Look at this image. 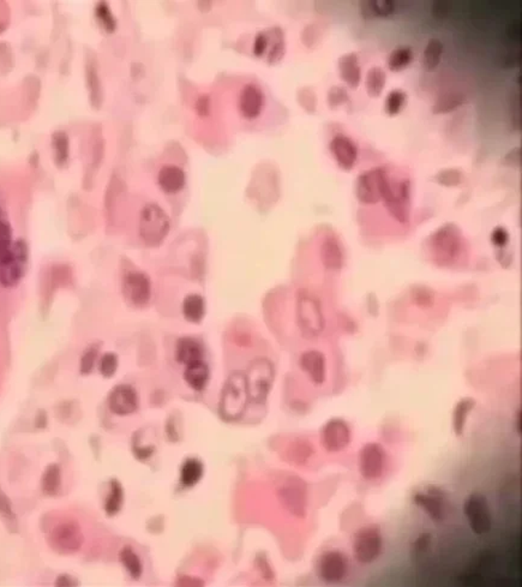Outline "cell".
I'll list each match as a JSON object with an SVG mask.
<instances>
[{
  "label": "cell",
  "instance_id": "cell-1",
  "mask_svg": "<svg viewBox=\"0 0 522 587\" xmlns=\"http://www.w3.org/2000/svg\"><path fill=\"white\" fill-rule=\"evenodd\" d=\"M465 238L458 225L449 223L440 226L427 238V254L440 267H451L465 251Z\"/></svg>",
  "mask_w": 522,
  "mask_h": 587
},
{
  "label": "cell",
  "instance_id": "cell-2",
  "mask_svg": "<svg viewBox=\"0 0 522 587\" xmlns=\"http://www.w3.org/2000/svg\"><path fill=\"white\" fill-rule=\"evenodd\" d=\"M381 200L391 218L401 225H407L411 216V182L409 178H393L388 169L381 179Z\"/></svg>",
  "mask_w": 522,
  "mask_h": 587
},
{
  "label": "cell",
  "instance_id": "cell-3",
  "mask_svg": "<svg viewBox=\"0 0 522 587\" xmlns=\"http://www.w3.org/2000/svg\"><path fill=\"white\" fill-rule=\"evenodd\" d=\"M249 400L245 373L241 371L232 373L223 384L218 407L220 416L228 422L241 419L245 413Z\"/></svg>",
  "mask_w": 522,
  "mask_h": 587
},
{
  "label": "cell",
  "instance_id": "cell-4",
  "mask_svg": "<svg viewBox=\"0 0 522 587\" xmlns=\"http://www.w3.org/2000/svg\"><path fill=\"white\" fill-rule=\"evenodd\" d=\"M169 228V216L158 203L150 202L142 208L138 232L147 246H159L167 237Z\"/></svg>",
  "mask_w": 522,
  "mask_h": 587
},
{
  "label": "cell",
  "instance_id": "cell-5",
  "mask_svg": "<svg viewBox=\"0 0 522 587\" xmlns=\"http://www.w3.org/2000/svg\"><path fill=\"white\" fill-rule=\"evenodd\" d=\"M297 322L305 337H316L324 329L322 305L308 290L297 293Z\"/></svg>",
  "mask_w": 522,
  "mask_h": 587
},
{
  "label": "cell",
  "instance_id": "cell-6",
  "mask_svg": "<svg viewBox=\"0 0 522 587\" xmlns=\"http://www.w3.org/2000/svg\"><path fill=\"white\" fill-rule=\"evenodd\" d=\"M47 542L60 555H73L81 550L84 537L78 523L75 520H60L47 532Z\"/></svg>",
  "mask_w": 522,
  "mask_h": 587
},
{
  "label": "cell",
  "instance_id": "cell-7",
  "mask_svg": "<svg viewBox=\"0 0 522 587\" xmlns=\"http://www.w3.org/2000/svg\"><path fill=\"white\" fill-rule=\"evenodd\" d=\"M274 365L267 358H257L249 365L245 378L251 401L256 404H262L267 400L274 383Z\"/></svg>",
  "mask_w": 522,
  "mask_h": 587
},
{
  "label": "cell",
  "instance_id": "cell-8",
  "mask_svg": "<svg viewBox=\"0 0 522 587\" xmlns=\"http://www.w3.org/2000/svg\"><path fill=\"white\" fill-rule=\"evenodd\" d=\"M353 555L362 565H370L381 556L383 551V537L381 530L370 525L359 528L353 536Z\"/></svg>",
  "mask_w": 522,
  "mask_h": 587
},
{
  "label": "cell",
  "instance_id": "cell-9",
  "mask_svg": "<svg viewBox=\"0 0 522 587\" xmlns=\"http://www.w3.org/2000/svg\"><path fill=\"white\" fill-rule=\"evenodd\" d=\"M122 293L127 304L133 308H145L151 298L149 277L137 269L125 270L122 275Z\"/></svg>",
  "mask_w": 522,
  "mask_h": 587
},
{
  "label": "cell",
  "instance_id": "cell-10",
  "mask_svg": "<svg viewBox=\"0 0 522 587\" xmlns=\"http://www.w3.org/2000/svg\"><path fill=\"white\" fill-rule=\"evenodd\" d=\"M465 514L467 518L469 528L478 536H484L491 531L492 516H491L489 501L481 494H472L465 502Z\"/></svg>",
  "mask_w": 522,
  "mask_h": 587
},
{
  "label": "cell",
  "instance_id": "cell-11",
  "mask_svg": "<svg viewBox=\"0 0 522 587\" xmlns=\"http://www.w3.org/2000/svg\"><path fill=\"white\" fill-rule=\"evenodd\" d=\"M347 570L348 560L347 556L344 555L341 551H326L318 559V577L322 579L324 583H340L341 580L345 578Z\"/></svg>",
  "mask_w": 522,
  "mask_h": 587
},
{
  "label": "cell",
  "instance_id": "cell-12",
  "mask_svg": "<svg viewBox=\"0 0 522 587\" xmlns=\"http://www.w3.org/2000/svg\"><path fill=\"white\" fill-rule=\"evenodd\" d=\"M386 465V451L378 443H368L359 453V469L366 481L381 478Z\"/></svg>",
  "mask_w": 522,
  "mask_h": 587
},
{
  "label": "cell",
  "instance_id": "cell-13",
  "mask_svg": "<svg viewBox=\"0 0 522 587\" xmlns=\"http://www.w3.org/2000/svg\"><path fill=\"white\" fill-rule=\"evenodd\" d=\"M384 167L363 172L355 182V196L363 205H376L381 201V179Z\"/></svg>",
  "mask_w": 522,
  "mask_h": 587
},
{
  "label": "cell",
  "instance_id": "cell-14",
  "mask_svg": "<svg viewBox=\"0 0 522 587\" xmlns=\"http://www.w3.org/2000/svg\"><path fill=\"white\" fill-rule=\"evenodd\" d=\"M107 405L112 413L117 416H129L135 413L140 406V399L136 389L130 384H118L109 391Z\"/></svg>",
  "mask_w": 522,
  "mask_h": 587
},
{
  "label": "cell",
  "instance_id": "cell-15",
  "mask_svg": "<svg viewBox=\"0 0 522 587\" xmlns=\"http://www.w3.org/2000/svg\"><path fill=\"white\" fill-rule=\"evenodd\" d=\"M351 430L348 424L342 419H332L322 429L321 442L328 451H340L348 446Z\"/></svg>",
  "mask_w": 522,
  "mask_h": 587
},
{
  "label": "cell",
  "instance_id": "cell-16",
  "mask_svg": "<svg viewBox=\"0 0 522 587\" xmlns=\"http://www.w3.org/2000/svg\"><path fill=\"white\" fill-rule=\"evenodd\" d=\"M73 281V270L66 264H55L47 270L41 285V299L44 305L52 301L55 290L60 287L68 286Z\"/></svg>",
  "mask_w": 522,
  "mask_h": 587
},
{
  "label": "cell",
  "instance_id": "cell-17",
  "mask_svg": "<svg viewBox=\"0 0 522 587\" xmlns=\"http://www.w3.org/2000/svg\"><path fill=\"white\" fill-rule=\"evenodd\" d=\"M416 505L427 512L430 519L440 523L445 519V496L440 489L431 487L427 492H418L413 497Z\"/></svg>",
  "mask_w": 522,
  "mask_h": 587
},
{
  "label": "cell",
  "instance_id": "cell-18",
  "mask_svg": "<svg viewBox=\"0 0 522 587\" xmlns=\"http://www.w3.org/2000/svg\"><path fill=\"white\" fill-rule=\"evenodd\" d=\"M319 255H321V261H322L324 268L329 272L339 273L344 267V263H345L344 249H342L339 238L336 237L335 234L324 236L322 243H321Z\"/></svg>",
  "mask_w": 522,
  "mask_h": 587
},
{
  "label": "cell",
  "instance_id": "cell-19",
  "mask_svg": "<svg viewBox=\"0 0 522 587\" xmlns=\"http://www.w3.org/2000/svg\"><path fill=\"white\" fill-rule=\"evenodd\" d=\"M264 106V94L262 89L254 84L248 83L241 89L239 96V112L245 119H256L259 117Z\"/></svg>",
  "mask_w": 522,
  "mask_h": 587
},
{
  "label": "cell",
  "instance_id": "cell-20",
  "mask_svg": "<svg viewBox=\"0 0 522 587\" xmlns=\"http://www.w3.org/2000/svg\"><path fill=\"white\" fill-rule=\"evenodd\" d=\"M330 151L337 165L344 171H351L355 167L358 156V149L350 137L337 135L330 142Z\"/></svg>",
  "mask_w": 522,
  "mask_h": 587
},
{
  "label": "cell",
  "instance_id": "cell-21",
  "mask_svg": "<svg viewBox=\"0 0 522 587\" xmlns=\"http://www.w3.org/2000/svg\"><path fill=\"white\" fill-rule=\"evenodd\" d=\"M299 365L315 384H323L326 381V358L318 351H306L300 355Z\"/></svg>",
  "mask_w": 522,
  "mask_h": 587
},
{
  "label": "cell",
  "instance_id": "cell-22",
  "mask_svg": "<svg viewBox=\"0 0 522 587\" xmlns=\"http://www.w3.org/2000/svg\"><path fill=\"white\" fill-rule=\"evenodd\" d=\"M187 183V174L184 169L176 165H166L161 167L158 174V184L166 194H177L182 192Z\"/></svg>",
  "mask_w": 522,
  "mask_h": 587
},
{
  "label": "cell",
  "instance_id": "cell-23",
  "mask_svg": "<svg viewBox=\"0 0 522 587\" xmlns=\"http://www.w3.org/2000/svg\"><path fill=\"white\" fill-rule=\"evenodd\" d=\"M203 355H205L203 346L198 340H196L195 337H180L178 340L176 357L180 364L187 366V365L201 362L203 360Z\"/></svg>",
  "mask_w": 522,
  "mask_h": 587
},
{
  "label": "cell",
  "instance_id": "cell-24",
  "mask_svg": "<svg viewBox=\"0 0 522 587\" xmlns=\"http://www.w3.org/2000/svg\"><path fill=\"white\" fill-rule=\"evenodd\" d=\"M340 77L344 82L351 88L355 89L358 88L360 80H362V70L359 66L358 57L353 52L341 55L337 62Z\"/></svg>",
  "mask_w": 522,
  "mask_h": 587
},
{
  "label": "cell",
  "instance_id": "cell-25",
  "mask_svg": "<svg viewBox=\"0 0 522 587\" xmlns=\"http://www.w3.org/2000/svg\"><path fill=\"white\" fill-rule=\"evenodd\" d=\"M282 503L292 514L303 515L305 510V494L303 487L297 483H288L280 492Z\"/></svg>",
  "mask_w": 522,
  "mask_h": 587
},
{
  "label": "cell",
  "instance_id": "cell-26",
  "mask_svg": "<svg viewBox=\"0 0 522 587\" xmlns=\"http://www.w3.org/2000/svg\"><path fill=\"white\" fill-rule=\"evenodd\" d=\"M209 376L210 373H209L208 365L205 364L203 360L187 365V369L184 371L185 382L191 389L196 391H202L205 389L209 381Z\"/></svg>",
  "mask_w": 522,
  "mask_h": 587
},
{
  "label": "cell",
  "instance_id": "cell-27",
  "mask_svg": "<svg viewBox=\"0 0 522 587\" xmlns=\"http://www.w3.org/2000/svg\"><path fill=\"white\" fill-rule=\"evenodd\" d=\"M395 3L391 0H366L360 3V14L364 19L388 17L394 14Z\"/></svg>",
  "mask_w": 522,
  "mask_h": 587
},
{
  "label": "cell",
  "instance_id": "cell-28",
  "mask_svg": "<svg viewBox=\"0 0 522 587\" xmlns=\"http://www.w3.org/2000/svg\"><path fill=\"white\" fill-rule=\"evenodd\" d=\"M182 311L184 317L190 324H200L205 315V301L200 295H189L183 301Z\"/></svg>",
  "mask_w": 522,
  "mask_h": 587
},
{
  "label": "cell",
  "instance_id": "cell-29",
  "mask_svg": "<svg viewBox=\"0 0 522 587\" xmlns=\"http://www.w3.org/2000/svg\"><path fill=\"white\" fill-rule=\"evenodd\" d=\"M52 149L55 165L58 167H64L68 162L70 155V143L66 132L59 130L52 135Z\"/></svg>",
  "mask_w": 522,
  "mask_h": 587
},
{
  "label": "cell",
  "instance_id": "cell-30",
  "mask_svg": "<svg viewBox=\"0 0 522 587\" xmlns=\"http://www.w3.org/2000/svg\"><path fill=\"white\" fill-rule=\"evenodd\" d=\"M86 78L88 89L91 93V104L94 107H100L102 104V87H101L100 77H99L95 64L89 60L86 64Z\"/></svg>",
  "mask_w": 522,
  "mask_h": 587
},
{
  "label": "cell",
  "instance_id": "cell-31",
  "mask_svg": "<svg viewBox=\"0 0 522 587\" xmlns=\"http://www.w3.org/2000/svg\"><path fill=\"white\" fill-rule=\"evenodd\" d=\"M203 476V464L195 458L185 460L180 469V483L184 487H190L200 482Z\"/></svg>",
  "mask_w": 522,
  "mask_h": 587
},
{
  "label": "cell",
  "instance_id": "cell-32",
  "mask_svg": "<svg viewBox=\"0 0 522 587\" xmlns=\"http://www.w3.org/2000/svg\"><path fill=\"white\" fill-rule=\"evenodd\" d=\"M443 53V44L438 39H431L427 42V48L422 57V66L427 73H432L440 64Z\"/></svg>",
  "mask_w": 522,
  "mask_h": 587
},
{
  "label": "cell",
  "instance_id": "cell-33",
  "mask_svg": "<svg viewBox=\"0 0 522 587\" xmlns=\"http://www.w3.org/2000/svg\"><path fill=\"white\" fill-rule=\"evenodd\" d=\"M62 487V474L58 465H50L42 474L41 489L47 496H57Z\"/></svg>",
  "mask_w": 522,
  "mask_h": 587
},
{
  "label": "cell",
  "instance_id": "cell-34",
  "mask_svg": "<svg viewBox=\"0 0 522 587\" xmlns=\"http://www.w3.org/2000/svg\"><path fill=\"white\" fill-rule=\"evenodd\" d=\"M269 39L272 42V48L268 53V63L270 64H277L285 55L286 50V45H285V35L280 27H272L269 29Z\"/></svg>",
  "mask_w": 522,
  "mask_h": 587
},
{
  "label": "cell",
  "instance_id": "cell-35",
  "mask_svg": "<svg viewBox=\"0 0 522 587\" xmlns=\"http://www.w3.org/2000/svg\"><path fill=\"white\" fill-rule=\"evenodd\" d=\"M386 75L383 68L380 66H373L370 68L366 75V91L368 95L373 99L381 96L382 91L386 87Z\"/></svg>",
  "mask_w": 522,
  "mask_h": 587
},
{
  "label": "cell",
  "instance_id": "cell-36",
  "mask_svg": "<svg viewBox=\"0 0 522 587\" xmlns=\"http://www.w3.org/2000/svg\"><path fill=\"white\" fill-rule=\"evenodd\" d=\"M463 100H465V97L459 91L445 93L443 95H440L435 102V105L432 106V113H449L455 109H458L459 106L463 105Z\"/></svg>",
  "mask_w": 522,
  "mask_h": 587
},
{
  "label": "cell",
  "instance_id": "cell-37",
  "mask_svg": "<svg viewBox=\"0 0 522 587\" xmlns=\"http://www.w3.org/2000/svg\"><path fill=\"white\" fill-rule=\"evenodd\" d=\"M476 405V401L467 398L458 402V405L455 406L454 416H453V427L454 431L458 436H463V428L465 424L467 422L468 414L471 413L473 407Z\"/></svg>",
  "mask_w": 522,
  "mask_h": 587
},
{
  "label": "cell",
  "instance_id": "cell-38",
  "mask_svg": "<svg viewBox=\"0 0 522 587\" xmlns=\"http://www.w3.org/2000/svg\"><path fill=\"white\" fill-rule=\"evenodd\" d=\"M109 495L107 500L104 502V512L107 514L115 515L118 513L124 502V492L122 484L117 479H112L109 483Z\"/></svg>",
  "mask_w": 522,
  "mask_h": 587
},
{
  "label": "cell",
  "instance_id": "cell-39",
  "mask_svg": "<svg viewBox=\"0 0 522 587\" xmlns=\"http://www.w3.org/2000/svg\"><path fill=\"white\" fill-rule=\"evenodd\" d=\"M413 60V50L409 47H400L391 52L388 58V68L393 73H400L406 68Z\"/></svg>",
  "mask_w": 522,
  "mask_h": 587
},
{
  "label": "cell",
  "instance_id": "cell-40",
  "mask_svg": "<svg viewBox=\"0 0 522 587\" xmlns=\"http://www.w3.org/2000/svg\"><path fill=\"white\" fill-rule=\"evenodd\" d=\"M119 559L122 565L125 567L129 574L133 579L141 578L142 572H143V566H142L140 557L137 556L136 552L132 550L131 546H125L119 554Z\"/></svg>",
  "mask_w": 522,
  "mask_h": 587
},
{
  "label": "cell",
  "instance_id": "cell-41",
  "mask_svg": "<svg viewBox=\"0 0 522 587\" xmlns=\"http://www.w3.org/2000/svg\"><path fill=\"white\" fill-rule=\"evenodd\" d=\"M407 102V94L402 89H394L386 96L384 111L388 115L396 117L402 111Z\"/></svg>",
  "mask_w": 522,
  "mask_h": 587
},
{
  "label": "cell",
  "instance_id": "cell-42",
  "mask_svg": "<svg viewBox=\"0 0 522 587\" xmlns=\"http://www.w3.org/2000/svg\"><path fill=\"white\" fill-rule=\"evenodd\" d=\"M95 16L97 21L107 32H113L117 28V19H114L112 11L109 9V4L99 3L96 5Z\"/></svg>",
  "mask_w": 522,
  "mask_h": 587
},
{
  "label": "cell",
  "instance_id": "cell-43",
  "mask_svg": "<svg viewBox=\"0 0 522 587\" xmlns=\"http://www.w3.org/2000/svg\"><path fill=\"white\" fill-rule=\"evenodd\" d=\"M99 351H100V344L95 342V344H91V346L86 347V351L83 352L81 365H80V371L82 375H89L93 371L99 355Z\"/></svg>",
  "mask_w": 522,
  "mask_h": 587
},
{
  "label": "cell",
  "instance_id": "cell-44",
  "mask_svg": "<svg viewBox=\"0 0 522 587\" xmlns=\"http://www.w3.org/2000/svg\"><path fill=\"white\" fill-rule=\"evenodd\" d=\"M434 179L443 187H458L463 182V174L460 169H447L440 171Z\"/></svg>",
  "mask_w": 522,
  "mask_h": 587
},
{
  "label": "cell",
  "instance_id": "cell-45",
  "mask_svg": "<svg viewBox=\"0 0 522 587\" xmlns=\"http://www.w3.org/2000/svg\"><path fill=\"white\" fill-rule=\"evenodd\" d=\"M119 360L118 355L112 352H107L101 357L100 364H99V370L100 373L104 378H113L117 370H118Z\"/></svg>",
  "mask_w": 522,
  "mask_h": 587
},
{
  "label": "cell",
  "instance_id": "cell-46",
  "mask_svg": "<svg viewBox=\"0 0 522 587\" xmlns=\"http://www.w3.org/2000/svg\"><path fill=\"white\" fill-rule=\"evenodd\" d=\"M311 451L313 449L308 442H293L290 446V460L295 464H303L305 460L309 459Z\"/></svg>",
  "mask_w": 522,
  "mask_h": 587
},
{
  "label": "cell",
  "instance_id": "cell-47",
  "mask_svg": "<svg viewBox=\"0 0 522 587\" xmlns=\"http://www.w3.org/2000/svg\"><path fill=\"white\" fill-rule=\"evenodd\" d=\"M327 100L329 109H336L341 105L348 104L350 97H348V94H347L345 88L340 87V86H334L328 91Z\"/></svg>",
  "mask_w": 522,
  "mask_h": 587
},
{
  "label": "cell",
  "instance_id": "cell-48",
  "mask_svg": "<svg viewBox=\"0 0 522 587\" xmlns=\"http://www.w3.org/2000/svg\"><path fill=\"white\" fill-rule=\"evenodd\" d=\"M298 101H299L300 105H301V107L306 112L313 113L316 111L317 99H316V95H315V91L311 88L305 87L303 89H300L299 93H298Z\"/></svg>",
  "mask_w": 522,
  "mask_h": 587
},
{
  "label": "cell",
  "instance_id": "cell-49",
  "mask_svg": "<svg viewBox=\"0 0 522 587\" xmlns=\"http://www.w3.org/2000/svg\"><path fill=\"white\" fill-rule=\"evenodd\" d=\"M269 37L268 32H261L254 37V53L257 57H262L265 53V50H268Z\"/></svg>",
  "mask_w": 522,
  "mask_h": 587
},
{
  "label": "cell",
  "instance_id": "cell-50",
  "mask_svg": "<svg viewBox=\"0 0 522 587\" xmlns=\"http://www.w3.org/2000/svg\"><path fill=\"white\" fill-rule=\"evenodd\" d=\"M0 515H3L4 518L9 520L15 519V513L12 510V503L10 501L8 495L3 492V489L0 487Z\"/></svg>",
  "mask_w": 522,
  "mask_h": 587
},
{
  "label": "cell",
  "instance_id": "cell-51",
  "mask_svg": "<svg viewBox=\"0 0 522 587\" xmlns=\"http://www.w3.org/2000/svg\"><path fill=\"white\" fill-rule=\"evenodd\" d=\"M509 241V233L504 227H496L491 233V243L496 248H504L507 246Z\"/></svg>",
  "mask_w": 522,
  "mask_h": 587
},
{
  "label": "cell",
  "instance_id": "cell-52",
  "mask_svg": "<svg viewBox=\"0 0 522 587\" xmlns=\"http://www.w3.org/2000/svg\"><path fill=\"white\" fill-rule=\"evenodd\" d=\"M414 295H416V301H417L418 304L422 305V306L431 304L432 292L429 288L419 287Z\"/></svg>",
  "mask_w": 522,
  "mask_h": 587
},
{
  "label": "cell",
  "instance_id": "cell-53",
  "mask_svg": "<svg viewBox=\"0 0 522 587\" xmlns=\"http://www.w3.org/2000/svg\"><path fill=\"white\" fill-rule=\"evenodd\" d=\"M196 112L200 114L201 117H205L207 114L209 113V109H210V99H209V96L207 94H203V95H201L197 101H196L195 105Z\"/></svg>",
  "mask_w": 522,
  "mask_h": 587
},
{
  "label": "cell",
  "instance_id": "cell-54",
  "mask_svg": "<svg viewBox=\"0 0 522 587\" xmlns=\"http://www.w3.org/2000/svg\"><path fill=\"white\" fill-rule=\"evenodd\" d=\"M10 23V10L5 1H0V32H4Z\"/></svg>",
  "mask_w": 522,
  "mask_h": 587
},
{
  "label": "cell",
  "instance_id": "cell-55",
  "mask_svg": "<svg viewBox=\"0 0 522 587\" xmlns=\"http://www.w3.org/2000/svg\"><path fill=\"white\" fill-rule=\"evenodd\" d=\"M430 544H431V536L429 533H424L414 543V550L417 552H425L430 548Z\"/></svg>",
  "mask_w": 522,
  "mask_h": 587
},
{
  "label": "cell",
  "instance_id": "cell-56",
  "mask_svg": "<svg viewBox=\"0 0 522 587\" xmlns=\"http://www.w3.org/2000/svg\"><path fill=\"white\" fill-rule=\"evenodd\" d=\"M504 162L509 166H519L521 165V148H515L514 151L507 154Z\"/></svg>",
  "mask_w": 522,
  "mask_h": 587
},
{
  "label": "cell",
  "instance_id": "cell-57",
  "mask_svg": "<svg viewBox=\"0 0 522 587\" xmlns=\"http://www.w3.org/2000/svg\"><path fill=\"white\" fill-rule=\"evenodd\" d=\"M177 586H189V587H195V586H203L205 583H203V580H201V579L194 578V577H187V575H184V577H180V578L178 579L177 584H176Z\"/></svg>",
  "mask_w": 522,
  "mask_h": 587
},
{
  "label": "cell",
  "instance_id": "cell-58",
  "mask_svg": "<svg viewBox=\"0 0 522 587\" xmlns=\"http://www.w3.org/2000/svg\"><path fill=\"white\" fill-rule=\"evenodd\" d=\"M78 583L77 580H75L73 577H70V575H66V574H64V575H60L55 580V586H62V587H70V586H77Z\"/></svg>",
  "mask_w": 522,
  "mask_h": 587
},
{
  "label": "cell",
  "instance_id": "cell-59",
  "mask_svg": "<svg viewBox=\"0 0 522 587\" xmlns=\"http://www.w3.org/2000/svg\"><path fill=\"white\" fill-rule=\"evenodd\" d=\"M440 6L442 8H437L436 5L432 6V12L435 15V17H445L447 15V8L445 6V3L440 1Z\"/></svg>",
  "mask_w": 522,
  "mask_h": 587
}]
</instances>
